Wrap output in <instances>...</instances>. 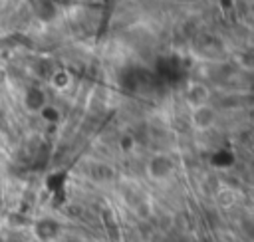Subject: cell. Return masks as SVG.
<instances>
[{
	"mask_svg": "<svg viewBox=\"0 0 254 242\" xmlns=\"http://www.w3.org/2000/svg\"><path fill=\"white\" fill-rule=\"evenodd\" d=\"M216 119H218V113H216V109H214L210 103L190 107L189 123H190L192 129H196V131H206V129L214 127Z\"/></svg>",
	"mask_w": 254,
	"mask_h": 242,
	"instance_id": "6da1fadb",
	"label": "cell"
},
{
	"mask_svg": "<svg viewBox=\"0 0 254 242\" xmlns=\"http://www.w3.org/2000/svg\"><path fill=\"white\" fill-rule=\"evenodd\" d=\"M71 83V75H69V71H56V75H54V85L58 87V89H65L67 85Z\"/></svg>",
	"mask_w": 254,
	"mask_h": 242,
	"instance_id": "8992f818",
	"label": "cell"
},
{
	"mask_svg": "<svg viewBox=\"0 0 254 242\" xmlns=\"http://www.w3.org/2000/svg\"><path fill=\"white\" fill-rule=\"evenodd\" d=\"M208 97H210V91L200 81H192V83H189L185 87V101H187L189 107L204 105V103H208Z\"/></svg>",
	"mask_w": 254,
	"mask_h": 242,
	"instance_id": "3957f363",
	"label": "cell"
},
{
	"mask_svg": "<svg viewBox=\"0 0 254 242\" xmlns=\"http://www.w3.org/2000/svg\"><path fill=\"white\" fill-rule=\"evenodd\" d=\"M173 171H175V161L167 153H157L147 163V175L153 181H165L173 175Z\"/></svg>",
	"mask_w": 254,
	"mask_h": 242,
	"instance_id": "7a4b0ae2",
	"label": "cell"
},
{
	"mask_svg": "<svg viewBox=\"0 0 254 242\" xmlns=\"http://www.w3.org/2000/svg\"><path fill=\"white\" fill-rule=\"evenodd\" d=\"M236 61L240 63V67L244 69H254V52L252 50H246V52H240Z\"/></svg>",
	"mask_w": 254,
	"mask_h": 242,
	"instance_id": "5b68a950",
	"label": "cell"
},
{
	"mask_svg": "<svg viewBox=\"0 0 254 242\" xmlns=\"http://www.w3.org/2000/svg\"><path fill=\"white\" fill-rule=\"evenodd\" d=\"M216 200L220 206H232L234 200H236V192L232 188H222L218 194H216Z\"/></svg>",
	"mask_w": 254,
	"mask_h": 242,
	"instance_id": "277c9868",
	"label": "cell"
},
{
	"mask_svg": "<svg viewBox=\"0 0 254 242\" xmlns=\"http://www.w3.org/2000/svg\"><path fill=\"white\" fill-rule=\"evenodd\" d=\"M133 147H135V137L133 135H123L121 139H119V149L121 151H133Z\"/></svg>",
	"mask_w": 254,
	"mask_h": 242,
	"instance_id": "52a82bcc",
	"label": "cell"
}]
</instances>
